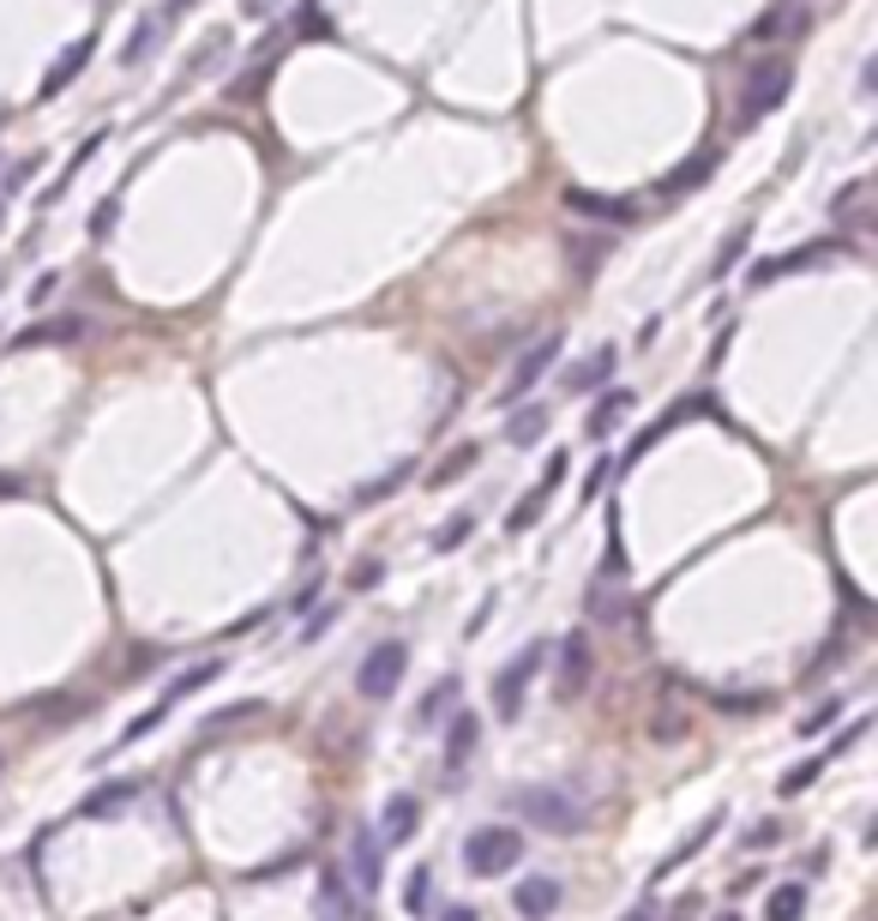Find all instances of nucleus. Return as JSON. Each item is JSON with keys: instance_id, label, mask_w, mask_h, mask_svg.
I'll return each mask as SVG.
<instances>
[{"instance_id": "nucleus-1", "label": "nucleus", "mask_w": 878, "mask_h": 921, "mask_svg": "<svg viewBox=\"0 0 878 921\" xmlns=\"http://www.w3.org/2000/svg\"><path fill=\"white\" fill-rule=\"evenodd\" d=\"M788 91H795V61L788 55H764L740 72V91H734V133H752L770 109H782Z\"/></svg>"}, {"instance_id": "nucleus-2", "label": "nucleus", "mask_w": 878, "mask_h": 921, "mask_svg": "<svg viewBox=\"0 0 878 921\" xmlns=\"http://www.w3.org/2000/svg\"><path fill=\"white\" fill-rule=\"evenodd\" d=\"M217 675H223V657H205V663H193V668H181V675H175V680H169V687H162V699H157V705H145V711H139V717H132V723H127V729H121V735H115V741H109V753H127V747H139V741H145V735H151V729H157V723H169V711H175V705H181V699H187V693H199V687H211V680H217ZM109 753H97V765H102V760H109Z\"/></svg>"}, {"instance_id": "nucleus-3", "label": "nucleus", "mask_w": 878, "mask_h": 921, "mask_svg": "<svg viewBox=\"0 0 878 921\" xmlns=\"http://www.w3.org/2000/svg\"><path fill=\"white\" fill-rule=\"evenodd\" d=\"M512 807L542 831V837H578L590 825V807L572 790H554V783H530V790L512 795Z\"/></svg>"}, {"instance_id": "nucleus-4", "label": "nucleus", "mask_w": 878, "mask_h": 921, "mask_svg": "<svg viewBox=\"0 0 878 921\" xmlns=\"http://www.w3.org/2000/svg\"><path fill=\"white\" fill-rule=\"evenodd\" d=\"M404 675H410V645L404 638H379V645L355 663V693H362L367 705H385Z\"/></svg>"}, {"instance_id": "nucleus-5", "label": "nucleus", "mask_w": 878, "mask_h": 921, "mask_svg": "<svg viewBox=\"0 0 878 921\" xmlns=\"http://www.w3.org/2000/svg\"><path fill=\"white\" fill-rule=\"evenodd\" d=\"M524 861V837L512 825H475L464 837V868L475 880H494V873H512Z\"/></svg>"}, {"instance_id": "nucleus-6", "label": "nucleus", "mask_w": 878, "mask_h": 921, "mask_svg": "<svg viewBox=\"0 0 878 921\" xmlns=\"http://www.w3.org/2000/svg\"><path fill=\"white\" fill-rule=\"evenodd\" d=\"M560 350H565V332H547V337H535V344H524V350H517V362H512V374H505V385H500V398H494V404H500V410L524 404V398L535 392V385L547 380V368L560 362Z\"/></svg>"}, {"instance_id": "nucleus-7", "label": "nucleus", "mask_w": 878, "mask_h": 921, "mask_svg": "<svg viewBox=\"0 0 878 921\" xmlns=\"http://www.w3.org/2000/svg\"><path fill=\"white\" fill-rule=\"evenodd\" d=\"M542 663H547V645L535 638V645H524V650H517V657L494 675V717H500V723H512L517 711H524V693H530V680L542 675Z\"/></svg>"}, {"instance_id": "nucleus-8", "label": "nucleus", "mask_w": 878, "mask_h": 921, "mask_svg": "<svg viewBox=\"0 0 878 921\" xmlns=\"http://www.w3.org/2000/svg\"><path fill=\"white\" fill-rule=\"evenodd\" d=\"M590 668H596L590 633H584V627H578V633H565V638H560V680H554V699H560V705H572L578 693H584Z\"/></svg>"}, {"instance_id": "nucleus-9", "label": "nucleus", "mask_w": 878, "mask_h": 921, "mask_svg": "<svg viewBox=\"0 0 878 921\" xmlns=\"http://www.w3.org/2000/svg\"><path fill=\"white\" fill-rule=\"evenodd\" d=\"M385 843L374 831H349V880H355V898H374L379 891V873H385Z\"/></svg>"}, {"instance_id": "nucleus-10", "label": "nucleus", "mask_w": 878, "mask_h": 921, "mask_svg": "<svg viewBox=\"0 0 878 921\" xmlns=\"http://www.w3.org/2000/svg\"><path fill=\"white\" fill-rule=\"evenodd\" d=\"M560 898H565V891H560L554 873H530V880L512 885V910L524 915V921H547V915L560 910Z\"/></svg>"}, {"instance_id": "nucleus-11", "label": "nucleus", "mask_w": 878, "mask_h": 921, "mask_svg": "<svg viewBox=\"0 0 878 921\" xmlns=\"http://www.w3.org/2000/svg\"><path fill=\"white\" fill-rule=\"evenodd\" d=\"M415 825H422V801H415L410 790H397V795L379 807V831H374V837L397 850V843H410V837H415Z\"/></svg>"}, {"instance_id": "nucleus-12", "label": "nucleus", "mask_w": 878, "mask_h": 921, "mask_svg": "<svg viewBox=\"0 0 878 921\" xmlns=\"http://www.w3.org/2000/svg\"><path fill=\"white\" fill-rule=\"evenodd\" d=\"M85 332H91V320H79V314H67V320H37V325H24V332L12 337V350H42V344L67 350V344H79Z\"/></svg>"}, {"instance_id": "nucleus-13", "label": "nucleus", "mask_w": 878, "mask_h": 921, "mask_svg": "<svg viewBox=\"0 0 878 921\" xmlns=\"http://www.w3.org/2000/svg\"><path fill=\"white\" fill-rule=\"evenodd\" d=\"M565 212L584 217V223H632V217H638V205H632V199H608V193H584V187H572V193H565Z\"/></svg>"}, {"instance_id": "nucleus-14", "label": "nucleus", "mask_w": 878, "mask_h": 921, "mask_svg": "<svg viewBox=\"0 0 878 921\" xmlns=\"http://www.w3.org/2000/svg\"><path fill=\"white\" fill-rule=\"evenodd\" d=\"M837 254H842V242H807V247H795V254H782V259L752 265V284H770V277H782V272H807V265L837 259Z\"/></svg>"}, {"instance_id": "nucleus-15", "label": "nucleus", "mask_w": 878, "mask_h": 921, "mask_svg": "<svg viewBox=\"0 0 878 921\" xmlns=\"http://www.w3.org/2000/svg\"><path fill=\"white\" fill-rule=\"evenodd\" d=\"M632 404H638L632 392H620V385H608V392L596 398V410L584 415V434H590V440H608V434H614V428H620V422H627V415H632Z\"/></svg>"}, {"instance_id": "nucleus-16", "label": "nucleus", "mask_w": 878, "mask_h": 921, "mask_svg": "<svg viewBox=\"0 0 878 921\" xmlns=\"http://www.w3.org/2000/svg\"><path fill=\"white\" fill-rule=\"evenodd\" d=\"M475 735H482V717H475V711H457V717H452V729H445V777H457V771L470 765Z\"/></svg>"}, {"instance_id": "nucleus-17", "label": "nucleus", "mask_w": 878, "mask_h": 921, "mask_svg": "<svg viewBox=\"0 0 878 921\" xmlns=\"http://www.w3.org/2000/svg\"><path fill=\"white\" fill-rule=\"evenodd\" d=\"M91 49H97V37H79V42H72V49L61 55V61H55L49 72H42V97H61L67 85H72V79H79V72H85V61H91Z\"/></svg>"}, {"instance_id": "nucleus-18", "label": "nucleus", "mask_w": 878, "mask_h": 921, "mask_svg": "<svg viewBox=\"0 0 878 921\" xmlns=\"http://www.w3.org/2000/svg\"><path fill=\"white\" fill-rule=\"evenodd\" d=\"M807 31H812L807 7H770L764 19L752 25V42H777V37H807Z\"/></svg>"}, {"instance_id": "nucleus-19", "label": "nucleus", "mask_w": 878, "mask_h": 921, "mask_svg": "<svg viewBox=\"0 0 878 921\" xmlns=\"http://www.w3.org/2000/svg\"><path fill=\"white\" fill-rule=\"evenodd\" d=\"M175 31V19H162V12H145V19L139 25H132V37H127V49H121V67H139L145 61V55H151L157 49V42L162 37H169Z\"/></svg>"}, {"instance_id": "nucleus-20", "label": "nucleus", "mask_w": 878, "mask_h": 921, "mask_svg": "<svg viewBox=\"0 0 878 921\" xmlns=\"http://www.w3.org/2000/svg\"><path fill=\"white\" fill-rule=\"evenodd\" d=\"M314 915H319V921H355V915H349V885H344V873H337V868H325V873H319Z\"/></svg>"}, {"instance_id": "nucleus-21", "label": "nucleus", "mask_w": 878, "mask_h": 921, "mask_svg": "<svg viewBox=\"0 0 878 921\" xmlns=\"http://www.w3.org/2000/svg\"><path fill=\"white\" fill-rule=\"evenodd\" d=\"M132 795H139V783H127V777L102 783L97 795H85V820H115V813L132 807Z\"/></svg>"}, {"instance_id": "nucleus-22", "label": "nucleus", "mask_w": 878, "mask_h": 921, "mask_svg": "<svg viewBox=\"0 0 878 921\" xmlns=\"http://www.w3.org/2000/svg\"><path fill=\"white\" fill-rule=\"evenodd\" d=\"M614 368H620V350H596L590 362H578L572 374H565V385H572V392H602V385L614 380Z\"/></svg>"}, {"instance_id": "nucleus-23", "label": "nucleus", "mask_w": 878, "mask_h": 921, "mask_svg": "<svg viewBox=\"0 0 878 921\" xmlns=\"http://www.w3.org/2000/svg\"><path fill=\"white\" fill-rule=\"evenodd\" d=\"M547 422H554V410H547V404H524V410H512V415H505V445H530V440H542V434H547Z\"/></svg>"}, {"instance_id": "nucleus-24", "label": "nucleus", "mask_w": 878, "mask_h": 921, "mask_svg": "<svg viewBox=\"0 0 878 921\" xmlns=\"http://www.w3.org/2000/svg\"><path fill=\"white\" fill-rule=\"evenodd\" d=\"M710 175H717V151H692V157L662 182V193H698V187L710 182Z\"/></svg>"}, {"instance_id": "nucleus-25", "label": "nucleus", "mask_w": 878, "mask_h": 921, "mask_svg": "<svg viewBox=\"0 0 878 921\" xmlns=\"http://www.w3.org/2000/svg\"><path fill=\"white\" fill-rule=\"evenodd\" d=\"M475 464H482V445L470 440V445H457L452 458H440V464L427 470V488H452V482H464V477H470Z\"/></svg>"}, {"instance_id": "nucleus-26", "label": "nucleus", "mask_w": 878, "mask_h": 921, "mask_svg": "<svg viewBox=\"0 0 878 921\" xmlns=\"http://www.w3.org/2000/svg\"><path fill=\"white\" fill-rule=\"evenodd\" d=\"M565 259H572V272L578 277H596L602 272V259H608V235H565Z\"/></svg>"}, {"instance_id": "nucleus-27", "label": "nucleus", "mask_w": 878, "mask_h": 921, "mask_svg": "<svg viewBox=\"0 0 878 921\" xmlns=\"http://www.w3.org/2000/svg\"><path fill=\"white\" fill-rule=\"evenodd\" d=\"M229 42H235L229 31H211V37H205L199 49L187 55V72H181V85H193V79H199V72H211V67L223 61V55H229ZM181 85H175V91H181Z\"/></svg>"}, {"instance_id": "nucleus-28", "label": "nucleus", "mask_w": 878, "mask_h": 921, "mask_svg": "<svg viewBox=\"0 0 878 921\" xmlns=\"http://www.w3.org/2000/svg\"><path fill=\"white\" fill-rule=\"evenodd\" d=\"M764 915H770V921H800V915H807V885H800V880H782L777 891H770Z\"/></svg>"}, {"instance_id": "nucleus-29", "label": "nucleus", "mask_w": 878, "mask_h": 921, "mask_svg": "<svg viewBox=\"0 0 878 921\" xmlns=\"http://www.w3.org/2000/svg\"><path fill=\"white\" fill-rule=\"evenodd\" d=\"M717 825H722V807H710V813H704V820H698V831H692V837H687V843H680V850H674V855H668V861H662V873H674V868H680V861H692V855H698V850H704V843H710V837H717Z\"/></svg>"}, {"instance_id": "nucleus-30", "label": "nucleus", "mask_w": 878, "mask_h": 921, "mask_svg": "<svg viewBox=\"0 0 878 921\" xmlns=\"http://www.w3.org/2000/svg\"><path fill=\"white\" fill-rule=\"evenodd\" d=\"M253 717H259V705H253V699H247V705H223V711H211V717H205L199 741H223L235 723H253Z\"/></svg>"}, {"instance_id": "nucleus-31", "label": "nucleus", "mask_w": 878, "mask_h": 921, "mask_svg": "<svg viewBox=\"0 0 878 921\" xmlns=\"http://www.w3.org/2000/svg\"><path fill=\"white\" fill-rule=\"evenodd\" d=\"M457 687H464V680H457V675H445V680H434V687H427V699H422V705H415V723H422V729H427V723H434V717H440V711H452V699H457Z\"/></svg>"}, {"instance_id": "nucleus-32", "label": "nucleus", "mask_w": 878, "mask_h": 921, "mask_svg": "<svg viewBox=\"0 0 878 921\" xmlns=\"http://www.w3.org/2000/svg\"><path fill=\"white\" fill-rule=\"evenodd\" d=\"M97 151H102V133H91V139L79 145V157H72L67 169H61V182H55V187H42V199H37V205H55V199H61V193L72 187V175H79V169H85V163H91Z\"/></svg>"}, {"instance_id": "nucleus-33", "label": "nucleus", "mask_w": 878, "mask_h": 921, "mask_svg": "<svg viewBox=\"0 0 878 921\" xmlns=\"http://www.w3.org/2000/svg\"><path fill=\"white\" fill-rule=\"evenodd\" d=\"M404 482H410V464H392V470H385L379 482L355 488V500H349V507H379V500H385V494H397V488H404Z\"/></svg>"}, {"instance_id": "nucleus-34", "label": "nucleus", "mask_w": 878, "mask_h": 921, "mask_svg": "<svg viewBox=\"0 0 878 921\" xmlns=\"http://www.w3.org/2000/svg\"><path fill=\"white\" fill-rule=\"evenodd\" d=\"M825 771H830V760H825V753H812V760H800V765H795V771H788V777H782V801H788V795H807L812 783L825 777Z\"/></svg>"}, {"instance_id": "nucleus-35", "label": "nucleus", "mask_w": 878, "mask_h": 921, "mask_svg": "<svg viewBox=\"0 0 878 921\" xmlns=\"http://www.w3.org/2000/svg\"><path fill=\"white\" fill-rule=\"evenodd\" d=\"M404 910H410V915H427V910H434V868H415V873H410Z\"/></svg>"}, {"instance_id": "nucleus-36", "label": "nucleus", "mask_w": 878, "mask_h": 921, "mask_svg": "<svg viewBox=\"0 0 878 921\" xmlns=\"http://www.w3.org/2000/svg\"><path fill=\"white\" fill-rule=\"evenodd\" d=\"M747 247H752V223H740V229L722 242V254H717V265H710V277H728L740 259H747Z\"/></svg>"}, {"instance_id": "nucleus-37", "label": "nucleus", "mask_w": 878, "mask_h": 921, "mask_svg": "<svg viewBox=\"0 0 878 921\" xmlns=\"http://www.w3.org/2000/svg\"><path fill=\"white\" fill-rule=\"evenodd\" d=\"M867 175H860V182H848L842 193H837V199H830V217H837V223H860V199H867Z\"/></svg>"}, {"instance_id": "nucleus-38", "label": "nucleus", "mask_w": 878, "mask_h": 921, "mask_svg": "<svg viewBox=\"0 0 878 921\" xmlns=\"http://www.w3.org/2000/svg\"><path fill=\"white\" fill-rule=\"evenodd\" d=\"M470 530H475V518H470V512H457L452 525H440V530H434V555H457V548L470 542Z\"/></svg>"}, {"instance_id": "nucleus-39", "label": "nucleus", "mask_w": 878, "mask_h": 921, "mask_svg": "<svg viewBox=\"0 0 878 921\" xmlns=\"http://www.w3.org/2000/svg\"><path fill=\"white\" fill-rule=\"evenodd\" d=\"M542 507H547V500H542V494H535V488H530V494L517 500L512 512H505V530H512V537H524V530L535 525V518H542Z\"/></svg>"}, {"instance_id": "nucleus-40", "label": "nucleus", "mask_w": 878, "mask_h": 921, "mask_svg": "<svg viewBox=\"0 0 878 921\" xmlns=\"http://www.w3.org/2000/svg\"><path fill=\"white\" fill-rule=\"evenodd\" d=\"M37 169H42V157H24V163H12L7 175H0V199H12V193H24L37 182Z\"/></svg>"}, {"instance_id": "nucleus-41", "label": "nucleus", "mask_w": 878, "mask_h": 921, "mask_svg": "<svg viewBox=\"0 0 878 921\" xmlns=\"http://www.w3.org/2000/svg\"><path fill=\"white\" fill-rule=\"evenodd\" d=\"M837 717H842V693H830V699L818 705V711H807V717H800V735H825Z\"/></svg>"}, {"instance_id": "nucleus-42", "label": "nucleus", "mask_w": 878, "mask_h": 921, "mask_svg": "<svg viewBox=\"0 0 878 921\" xmlns=\"http://www.w3.org/2000/svg\"><path fill=\"white\" fill-rule=\"evenodd\" d=\"M295 37H307V42L332 37V19H325V7H314V0H307V12H295Z\"/></svg>"}, {"instance_id": "nucleus-43", "label": "nucleus", "mask_w": 878, "mask_h": 921, "mask_svg": "<svg viewBox=\"0 0 878 921\" xmlns=\"http://www.w3.org/2000/svg\"><path fill=\"white\" fill-rule=\"evenodd\" d=\"M740 843H747V850H777V843H782V825H777V820H758Z\"/></svg>"}, {"instance_id": "nucleus-44", "label": "nucleus", "mask_w": 878, "mask_h": 921, "mask_svg": "<svg viewBox=\"0 0 878 921\" xmlns=\"http://www.w3.org/2000/svg\"><path fill=\"white\" fill-rule=\"evenodd\" d=\"M560 482H565V452L547 458V470L535 477V494H542V500H554V488H560Z\"/></svg>"}, {"instance_id": "nucleus-45", "label": "nucleus", "mask_w": 878, "mask_h": 921, "mask_svg": "<svg viewBox=\"0 0 878 921\" xmlns=\"http://www.w3.org/2000/svg\"><path fill=\"white\" fill-rule=\"evenodd\" d=\"M115 217H121V199L109 193V199L97 205V217H91V235H109V229H115Z\"/></svg>"}, {"instance_id": "nucleus-46", "label": "nucleus", "mask_w": 878, "mask_h": 921, "mask_svg": "<svg viewBox=\"0 0 878 921\" xmlns=\"http://www.w3.org/2000/svg\"><path fill=\"white\" fill-rule=\"evenodd\" d=\"M55 290H61V272H42L37 284H31V307H42V302H49Z\"/></svg>"}, {"instance_id": "nucleus-47", "label": "nucleus", "mask_w": 878, "mask_h": 921, "mask_svg": "<svg viewBox=\"0 0 878 921\" xmlns=\"http://www.w3.org/2000/svg\"><path fill=\"white\" fill-rule=\"evenodd\" d=\"M367 585H379V560H362V567L349 572V590H367Z\"/></svg>"}, {"instance_id": "nucleus-48", "label": "nucleus", "mask_w": 878, "mask_h": 921, "mask_svg": "<svg viewBox=\"0 0 878 921\" xmlns=\"http://www.w3.org/2000/svg\"><path fill=\"white\" fill-rule=\"evenodd\" d=\"M620 921H657V891H644V898H638Z\"/></svg>"}, {"instance_id": "nucleus-49", "label": "nucleus", "mask_w": 878, "mask_h": 921, "mask_svg": "<svg viewBox=\"0 0 878 921\" xmlns=\"http://www.w3.org/2000/svg\"><path fill=\"white\" fill-rule=\"evenodd\" d=\"M283 0H241V19H277Z\"/></svg>"}, {"instance_id": "nucleus-50", "label": "nucleus", "mask_w": 878, "mask_h": 921, "mask_svg": "<svg viewBox=\"0 0 878 921\" xmlns=\"http://www.w3.org/2000/svg\"><path fill=\"white\" fill-rule=\"evenodd\" d=\"M319 602V578H307V585L302 590H295V597H289V608H295V615H302V608H314Z\"/></svg>"}, {"instance_id": "nucleus-51", "label": "nucleus", "mask_w": 878, "mask_h": 921, "mask_svg": "<svg viewBox=\"0 0 878 921\" xmlns=\"http://www.w3.org/2000/svg\"><path fill=\"white\" fill-rule=\"evenodd\" d=\"M608 470H614V464H608V458H596V470H590V477H584V500H590V494H596V488L608 482Z\"/></svg>"}, {"instance_id": "nucleus-52", "label": "nucleus", "mask_w": 878, "mask_h": 921, "mask_svg": "<svg viewBox=\"0 0 878 921\" xmlns=\"http://www.w3.org/2000/svg\"><path fill=\"white\" fill-rule=\"evenodd\" d=\"M668 921H698V903H692V898H680V903H674V915H668Z\"/></svg>"}, {"instance_id": "nucleus-53", "label": "nucleus", "mask_w": 878, "mask_h": 921, "mask_svg": "<svg viewBox=\"0 0 878 921\" xmlns=\"http://www.w3.org/2000/svg\"><path fill=\"white\" fill-rule=\"evenodd\" d=\"M440 921H475L470 903H452V910H440Z\"/></svg>"}, {"instance_id": "nucleus-54", "label": "nucleus", "mask_w": 878, "mask_h": 921, "mask_svg": "<svg viewBox=\"0 0 878 921\" xmlns=\"http://www.w3.org/2000/svg\"><path fill=\"white\" fill-rule=\"evenodd\" d=\"M187 7H199V0H169V7H162V19H181Z\"/></svg>"}, {"instance_id": "nucleus-55", "label": "nucleus", "mask_w": 878, "mask_h": 921, "mask_svg": "<svg viewBox=\"0 0 878 921\" xmlns=\"http://www.w3.org/2000/svg\"><path fill=\"white\" fill-rule=\"evenodd\" d=\"M717 921H740V915H734V910H722V915H717Z\"/></svg>"}, {"instance_id": "nucleus-56", "label": "nucleus", "mask_w": 878, "mask_h": 921, "mask_svg": "<svg viewBox=\"0 0 878 921\" xmlns=\"http://www.w3.org/2000/svg\"><path fill=\"white\" fill-rule=\"evenodd\" d=\"M0 212H7V199H0Z\"/></svg>"}]
</instances>
